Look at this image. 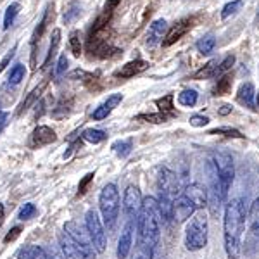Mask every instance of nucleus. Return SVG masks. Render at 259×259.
Masks as SVG:
<instances>
[{
	"label": "nucleus",
	"instance_id": "1",
	"mask_svg": "<svg viewBox=\"0 0 259 259\" xmlns=\"http://www.w3.org/2000/svg\"><path fill=\"white\" fill-rule=\"evenodd\" d=\"M245 227V207L242 199H232L225 206L223 237L228 259H239L242 254V235Z\"/></svg>",
	"mask_w": 259,
	"mask_h": 259
},
{
	"label": "nucleus",
	"instance_id": "2",
	"mask_svg": "<svg viewBox=\"0 0 259 259\" xmlns=\"http://www.w3.org/2000/svg\"><path fill=\"white\" fill-rule=\"evenodd\" d=\"M161 225L162 216L159 211V202L156 197H144L142 207L137 214V230L142 250L149 252L156 244L161 242Z\"/></svg>",
	"mask_w": 259,
	"mask_h": 259
},
{
	"label": "nucleus",
	"instance_id": "3",
	"mask_svg": "<svg viewBox=\"0 0 259 259\" xmlns=\"http://www.w3.org/2000/svg\"><path fill=\"white\" fill-rule=\"evenodd\" d=\"M207 207V189L200 183H190L173 202V221L185 223L195 212Z\"/></svg>",
	"mask_w": 259,
	"mask_h": 259
},
{
	"label": "nucleus",
	"instance_id": "4",
	"mask_svg": "<svg viewBox=\"0 0 259 259\" xmlns=\"http://www.w3.org/2000/svg\"><path fill=\"white\" fill-rule=\"evenodd\" d=\"M207 230H209V225H207V216L204 211H199L195 216H192V220L187 223L185 228V245L187 249L195 252V250H200L207 245Z\"/></svg>",
	"mask_w": 259,
	"mask_h": 259
},
{
	"label": "nucleus",
	"instance_id": "5",
	"mask_svg": "<svg viewBox=\"0 0 259 259\" xmlns=\"http://www.w3.org/2000/svg\"><path fill=\"white\" fill-rule=\"evenodd\" d=\"M99 207L102 221L107 228H112L116 225L119 214V190L116 183H107L99 195Z\"/></svg>",
	"mask_w": 259,
	"mask_h": 259
},
{
	"label": "nucleus",
	"instance_id": "6",
	"mask_svg": "<svg viewBox=\"0 0 259 259\" xmlns=\"http://www.w3.org/2000/svg\"><path fill=\"white\" fill-rule=\"evenodd\" d=\"M64 232L69 235V239L73 240V244L76 245L78 254H80L81 259H95V247L92 244V239L89 235V230L87 227L83 228L76 221H66L64 225Z\"/></svg>",
	"mask_w": 259,
	"mask_h": 259
},
{
	"label": "nucleus",
	"instance_id": "7",
	"mask_svg": "<svg viewBox=\"0 0 259 259\" xmlns=\"http://www.w3.org/2000/svg\"><path fill=\"white\" fill-rule=\"evenodd\" d=\"M212 161L216 164V169H218V178H220V189L223 192L225 199L228 197L230 187L233 183V178H235V168H233V159L228 152H214L212 154Z\"/></svg>",
	"mask_w": 259,
	"mask_h": 259
},
{
	"label": "nucleus",
	"instance_id": "8",
	"mask_svg": "<svg viewBox=\"0 0 259 259\" xmlns=\"http://www.w3.org/2000/svg\"><path fill=\"white\" fill-rule=\"evenodd\" d=\"M85 227L89 230V235L92 239V244L97 252H104L107 245V235L104 228V221L100 220L99 212L95 209H90L85 216Z\"/></svg>",
	"mask_w": 259,
	"mask_h": 259
},
{
	"label": "nucleus",
	"instance_id": "9",
	"mask_svg": "<svg viewBox=\"0 0 259 259\" xmlns=\"http://www.w3.org/2000/svg\"><path fill=\"white\" fill-rule=\"evenodd\" d=\"M242 250L247 254H254L259 250V197L250 204L249 209V232L245 235V242H242Z\"/></svg>",
	"mask_w": 259,
	"mask_h": 259
},
{
	"label": "nucleus",
	"instance_id": "10",
	"mask_svg": "<svg viewBox=\"0 0 259 259\" xmlns=\"http://www.w3.org/2000/svg\"><path fill=\"white\" fill-rule=\"evenodd\" d=\"M157 187H159V194L166 195L169 199H177L180 194V178L175 171L169 168H161L159 177H157Z\"/></svg>",
	"mask_w": 259,
	"mask_h": 259
},
{
	"label": "nucleus",
	"instance_id": "11",
	"mask_svg": "<svg viewBox=\"0 0 259 259\" xmlns=\"http://www.w3.org/2000/svg\"><path fill=\"white\" fill-rule=\"evenodd\" d=\"M142 202H144V197H142V192L137 185H128L126 190H124V197H123V211L126 214L128 221L137 218L139 214Z\"/></svg>",
	"mask_w": 259,
	"mask_h": 259
},
{
	"label": "nucleus",
	"instance_id": "12",
	"mask_svg": "<svg viewBox=\"0 0 259 259\" xmlns=\"http://www.w3.org/2000/svg\"><path fill=\"white\" fill-rule=\"evenodd\" d=\"M133 220H130L126 225H124L123 232L119 235L118 240V249H116V254H118V259H126L130 250H132L133 245Z\"/></svg>",
	"mask_w": 259,
	"mask_h": 259
},
{
	"label": "nucleus",
	"instance_id": "13",
	"mask_svg": "<svg viewBox=\"0 0 259 259\" xmlns=\"http://www.w3.org/2000/svg\"><path fill=\"white\" fill-rule=\"evenodd\" d=\"M121 102H123V95H121V94H112V95H109L106 102L100 104V106L97 107V109H95L94 112H92V118H94L95 121L106 119L107 116H109L111 112L114 111Z\"/></svg>",
	"mask_w": 259,
	"mask_h": 259
},
{
	"label": "nucleus",
	"instance_id": "14",
	"mask_svg": "<svg viewBox=\"0 0 259 259\" xmlns=\"http://www.w3.org/2000/svg\"><path fill=\"white\" fill-rule=\"evenodd\" d=\"M166 33H168V23H166L164 19L154 21L147 31V45L149 47H154V45L161 44V41L164 40Z\"/></svg>",
	"mask_w": 259,
	"mask_h": 259
},
{
	"label": "nucleus",
	"instance_id": "15",
	"mask_svg": "<svg viewBox=\"0 0 259 259\" xmlns=\"http://www.w3.org/2000/svg\"><path fill=\"white\" fill-rule=\"evenodd\" d=\"M147 68H149V62L147 61L137 59V61H130L124 66H121V68L116 71L114 74L118 78H132V76H135V74L142 73V71H145Z\"/></svg>",
	"mask_w": 259,
	"mask_h": 259
},
{
	"label": "nucleus",
	"instance_id": "16",
	"mask_svg": "<svg viewBox=\"0 0 259 259\" xmlns=\"http://www.w3.org/2000/svg\"><path fill=\"white\" fill-rule=\"evenodd\" d=\"M57 140V135L56 132H54L52 128L49 126H38L33 132V147H41V145H49L52 144V142Z\"/></svg>",
	"mask_w": 259,
	"mask_h": 259
},
{
	"label": "nucleus",
	"instance_id": "17",
	"mask_svg": "<svg viewBox=\"0 0 259 259\" xmlns=\"http://www.w3.org/2000/svg\"><path fill=\"white\" fill-rule=\"evenodd\" d=\"M16 257L18 259H56L44 247H40V245H24V247H21L18 250Z\"/></svg>",
	"mask_w": 259,
	"mask_h": 259
},
{
	"label": "nucleus",
	"instance_id": "18",
	"mask_svg": "<svg viewBox=\"0 0 259 259\" xmlns=\"http://www.w3.org/2000/svg\"><path fill=\"white\" fill-rule=\"evenodd\" d=\"M190 26H192V21H182V23H178L177 26L171 28V30L166 33L164 40H162V45H164V47H169V45H173L175 41H178L187 31L190 30Z\"/></svg>",
	"mask_w": 259,
	"mask_h": 259
},
{
	"label": "nucleus",
	"instance_id": "19",
	"mask_svg": "<svg viewBox=\"0 0 259 259\" xmlns=\"http://www.w3.org/2000/svg\"><path fill=\"white\" fill-rule=\"evenodd\" d=\"M254 97H256V90H254V85L250 81L244 83V85L240 87L239 90V95H237V99H239L240 104H244L245 107H249V109H256V106H254Z\"/></svg>",
	"mask_w": 259,
	"mask_h": 259
},
{
	"label": "nucleus",
	"instance_id": "20",
	"mask_svg": "<svg viewBox=\"0 0 259 259\" xmlns=\"http://www.w3.org/2000/svg\"><path fill=\"white\" fill-rule=\"evenodd\" d=\"M59 242H61V249H62V252H64L66 259H81L80 254H78L76 245L73 244V240L69 239V235L66 232H62L59 235Z\"/></svg>",
	"mask_w": 259,
	"mask_h": 259
},
{
	"label": "nucleus",
	"instance_id": "21",
	"mask_svg": "<svg viewBox=\"0 0 259 259\" xmlns=\"http://www.w3.org/2000/svg\"><path fill=\"white\" fill-rule=\"evenodd\" d=\"M157 202H159V211H161L162 221H171V220H173V202H175V200L166 197V195L159 194Z\"/></svg>",
	"mask_w": 259,
	"mask_h": 259
},
{
	"label": "nucleus",
	"instance_id": "22",
	"mask_svg": "<svg viewBox=\"0 0 259 259\" xmlns=\"http://www.w3.org/2000/svg\"><path fill=\"white\" fill-rule=\"evenodd\" d=\"M232 85H233V80L230 74H225V76H221L218 83H216L214 87V95L216 97H221V95H228L230 92H232Z\"/></svg>",
	"mask_w": 259,
	"mask_h": 259
},
{
	"label": "nucleus",
	"instance_id": "23",
	"mask_svg": "<svg viewBox=\"0 0 259 259\" xmlns=\"http://www.w3.org/2000/svg\"><path fill=\"white\" fill-rule=\"evenodd\" d=\"M61 44V30H54L52 31V40H50V47H49V52H47V57H45V62H44V68H47L50 64V61L54 59L57 52V47Z\"/></svg>",
	"mask_w": 259,
	"mask_h": 259
},
{
	"label": "nucleus",
	"instance_id": "24",
	"mask_svg": "<svg viewBox=\"0 0 259 259\" xmlns=\"http://www.w3.org/2000/svg\"><path fill=\"white\" fill-rule=\"evenodd\" d=\"M83 140L89 142V144H100L107 139V133L102 132V130H95V128H90V130H85L83 132Z\"/></svg>",
	"mask_w": 259,
	"mask_h": 259
},
{
	"label": "nucleus",
	"instance_id": "25",
	"mask_svg": "<svg viewBox=\"0 0 259 259\" xmlns=\"http://www.w3.org/2000/svg\"><path fill=\"white\" fill-rule=\"evenodd\" d=\"M197 99H199V94L195 90H183L182 94L178 95V102L180 106H185V107H194L197 104Z\"/></svg>",
	"mask_w": 259,
	"mask_h": 259
},
{
	"label": "nucleus",
	"instance_id": "26",
	"mask_svg": "<svg viewBox=\"0 0 259 259\" xmlns=\"http://www.w3.org/2000/svg\"><path fill=\"white\" fill-rule=\"evenodd\" d=\"M216 47V38L212 35H206L202 36L199 41H197V50L200 54H204V56H207V54H211L212 50Z\"/></svg>",
	"mask_w": 259,
	"mask_h": 259
},
{
	"label": "nucleus",
	"instance_id": "27",
	"mask_svg": "<svg viewBox=\"0 0 259 259\" xmlns=\"http://www.w3.org/2000/svg\"><path fill=\"white\" fill-rule=\"evenodd\" d=\"M18 14H19V4L18 2L11 4L6 11V16H4V30H9L12 23H14V19L18 18Z\"/></svg>",
	"mask_w": 259,
	"mask_h": 259
},
{
	"label": "nucleus",
	"instance_id": "28",
	"mask_svg": "<svg viewBox=\"0 0 259 259\" xmlns=\"http://www.w3.org/2000/svg\"><path fill=\"white\" fill-rule=\"evenodd\" d=\"M216 66H218V61L216 59H212L207 62L204 68H200L197 73L194 74V78L195 80H204V78H212L214 76V71H216Z\"/></svg>",
	"mask_w": 259,
	"mask_h": 259
},
{
	"label": "nucleus",
	"instance_id": "29",
	"mask_svg": "<svg viewBox=\"0 0 259 259\" xmlns=\"http://www.w3.org/2000/svg\"><path fill=\"white\" fill-rule=\"evenodd\" d=\"M133 149V142L132 140H118L112 144V150L118 154L119 157H126Z\"/></svg>",
	"mask_w": 259,
	"mask_h": 259
},
{
	"label": "nucleus",
	"instance_id": "30",
	"mask_svg": "<svg viewBox=\"0 0 259 259\" xmlns=\"http://www.w3.org/2000/svg\"><path fill=\"white\" fill-rule=\"evenodd\" d=\"M242 0H233V2H228L227 6L223 7V11H221V18L223 19H228L230 16H235L237 12L242 9Z\"/></svg>",
	"mask_w": 259,
	"mask_h": 259
},
{
	"label": "nucleus",
	"instance_id": "31",
	"mask_svg": "<svg viewBox=\"0 0 259 259\" xmlns=\"http://www.w3.org/2000/svg\"><path fill=\"white\" fill-rule=\"evenodd\" d=\"M24 66L23 64H16L14 68L11 69V73H9V83L11 85H19L21 81L24 80Z\"/></svg>",
	"mask_w": 259,
	"mask_h": 259
},
{
	"label": "nucleus",
	"instance_id": "32",
	"mask_svg": "<svg viewBox=\"0 0 259 259\" xmlns=\"http://www.w3.org/2000/svg\"><path fill=\"white\" fill-rule=\"evenodd\" d=\"M211 135H225V137H230V139H244V135H242L239 130L230 128V126L211 130Z\"/></svg>",
	"mask_w": 259,
	"mask_h": 259
},
{
	"label": "nucleus",
	"instance_id": "33",
	"mask_svg": "<svg viewBox=\"0 0 259 259\" xmlns=\"http://www.w3.org/2000/svg\"><path fill=\"white\" fill-rule=\"evenodd\" d=\"M233 64H235V57H233V56H227L223 61L220 62V66H216L214 76H212V78H218V76H221L223 73H227V71L232 69V66H233Z\"/></svg>",
	"mask_w": 259,
	"mask_h": 259
},
{
	"label": "nucleus",
	"instance_id": "34",
	"mask_svg": "<svg viewBox=\"0 0 259 259\" xmlns=\"http://www.w3.org/2000/svg\"><path fill=\"white\" fill-rule=\"evenodd\" d=\"M69 47L74 57H80L81 54V44H80V33L78 31H71L69 35Z\"/></svg>",
	"mask_w": 259,
	"mask_h": 259
},
{
	"label": "nucleus",
	"instance_id": "35",
	"mask_svg": "<svg viewBox=\"0 0 259 259\" xmlns=\"http://www.w3.org/2000/svg\"><path fill=\"white\" fill-rule=\"evenodd\" d=\"M35 214H36V206H35V204H31V202H28V204H24V206L19 209L18 218L23 220V221H26V220H31Z\"/></svg>",
	"mask_w": 259,
	"mask_h": 259
},
{
	"label": "nucleus",
	"instance_id": "36",
	"mask_svg": "<svg viewBox=\"0 0 259 259\" xmlns=\"http://www.w3.org/2000/svg\"><path fill=\"white\" fill-rule=\"evenodd\" d=\"M156 104H157V107H159L161 114H164V112H171L173 111V95L171 94L164 95L162 99H157Z\"/></svg>",
	"mask_w": 259,
	"mask_h": 259
},
{
	"label": "nucleus",
	"instance_id": "37",
	"mask_svg": "<svg viewBox=\"0 0 259 259\" xmlns=\"http://www.w3.org/2000/svg\"><path fill=\"white\" fill-rule=\"evenodd\" d=\"M41 90H44V87H38V89H35V90L31 92L30 95H28L26 100H24V102L21 104V107H19V114H21V112H23V111L30 109L31 104H35V102H36V99L40 97V92H41Z\"/></svg>",
	"mask_w": 259,
	"mask_h": 259
},
{
	"label": "nucleus",
	"instance_id": "38",
	"mask_svg": "<svg viewBox=\"0 0 259 259\" xmlns=\"http://www.w3.org/2000/svg\"><path fill=\"white\" fill-rule=\"evenodd\" d=\"M149 259H168V254H166V249L162 247V244H156L152 249L149 250Z\"/></svg>",
	"mask_w": 259,
	"mask_h": 259
},
{
	"label": "nucleus",
	"instance_id": "39",
	"mask_svg": "<svg viewBox=\"0 0 259 259\" xmlns=\"http://www.w3.org/2000/svg\"><path fill=\"white\" fill-rule=\"evenodd\" d=\"M94 177H95V173H87L85 177L80 180V185H78V195H83L87 190H89L90 183L94 182Z\"/></svg>",
	"mask_w": 259,
	"mask_h": 259
},
{
	"label": "nucleus",
	"instance_id": "40",
	"mask_svg": "<svg viewBox=\"0 0 259 259\" xmlns=\"http://www.w3.org/2000/svg\"><path fill=\"white\" fill-rule=\"evenodd\" d=\"M66 69H68V57L62 54V56H59V61H57V66H56V76L61 78L62 74L66 73Z\"/></svg>",
	"mask_w": 259,
	"mask_h": 259
},
{
	"label": "nucleus",
	"instance_id": "41",
	"mask_svg": "<svg viewBox=\"0 0 259 259\" xmlns=\"http://www.w3.org/2000/svg\"><path fill=\"white\" fill-rule=\"evenodd\" d=\"M190 124H192V126H195V128H204L206 124H209V118H207V116L195 114V116H192V118H190Z\"/></svg>",
	"mask_w": 259,
	"mask_h": 259
},
{
	"label": "nucleus",
	"instance_id": "42",
	"mask_svg": "<svg viewBox=\"0 0 259 259\" xmlns=\"http://www.w3.org/2000/svg\"><path fill=\"white\" fill-rule=\"evenodd\" d=\"M139 119H145V121H150V123H164L168 119L166 114H140Z\"/></svg>",
	"mask_w": 259,
	"mask_h": 259
},
{
	"label": "nucleus",
	"instance_id": "43",
	"mask_svg": "<svg viewBox=\"0 0 259 259\" xmlns=\"http://www.w3.org/2000/svg\"><path fill=\"white\" fill-rule=\"evenodd\" d=\"M21 232H23V230H21V227H14L9 233H7L6 237H4V242H6V244H9V242H14L21 235Z\"/></svg>",
	"mask_w": 259,
	"mask_h": 259
},
{
	"label": "nucleus",
	"instance_id": "44",
	"mask_svg": "<svg viewBox=\"0 0 259 259\" xmlns=\"http://www.w3.org/2000/svg\"><path fill=\"white\" fill-rule=\"evenodd\" d=\"M78 14H80V9H78L76 6H73V7H71V9H69L68 14H64V23H71V21H73L74 18H76Z\"/></svg>",
	"mask_w": 259,
	"mask_h": 259
},
{
	"label": "nucleus",
	"instance_id": "45",
	"mask_svg": "<svg viewBox=\"0 0 259 259\" xmlns=\"http://www.w3.org/2000/svg\"><path fill=\"white\" fill-rule=\"evenodd\" d=\"M230 112H232V106H230V104H223V106L218 109L220 116H227V114H230Z\"/></svg>",
	"mask_w": 259,
	"mask_h": 259
},
{
	"label": "nucleus",
	"instance_id": "46",
	"mask_svg": "<svg viewBox=\"0 0 259 259\" xmlns=\"http://www.w3.org/2000/svg\"><path fill=\"white\" fill-rule=\"evenodd\" d=\"M119 2H121V0H107L106 9H104V11H106V12H112V11H114V7L118 6Z\"/></svg>",
	"mask_w": 259,
	"mask_h": 259
},
{
	"label": "nucleus",
	"instance_id": "47",
	"mask_svg": "<svg viewBox=\"0 0 259 259\" xmlns=\"http://www.w3.org/2000/svg\"><path fill=\"white\" fill-rule=\"evenodd\" d=\"M12 56H14V54H7V56L6 57H4V61L2 62H0V73H2V71L4 69H6L7 68V64H9V62H11V59H12Z\"/></svg>",
	"mask_w": 259,
	"mask_h": 259
},
{
	"label": "nucleus",
	"instance_id": "48",
	"mask_svg": "<svg viewBox=\"0 0 259 259\" xmlns=\"http://www.w3.org/2000/svg\"><path fill=\"white\" fill-rule=\"evenodd\" d=\"M6 123H7V114L0 111V132H2L4 126H6Z\"/></svg>",
	"mask_w": 259,
	"mask_h": 259
},
{
	"label": "nucleus",
	"instance_id": "49",
	"mask_svg": "<svg viewBox=\"0 0 259 259\" xmlns=\"http://www.w3.org/2000/svg\"><path fill=\"white\" fill-rule=\"evenodd\" d=\"M4 218H6V209H4V204H0V227L4 223Z\"/></svg>",
	"mask_w": 259,
	"mask_h": 259
},
{
	"label": "nucleus",
	"instance_id": "50",
	"mask_svg": "<svg viewBox=\"0 0 259 259\" xmlns=\"http://www.w3.org/2000/svg\"><path fill=\"white\" fill-rule=\"evenodd\" d=\"M133 259H147V257H145L144 252H139V254H135V256H133Z\"/></svg>",
	"mask_w": 259,
	"mask_h": 259
},
{
	"label": "nucleus",
	"instance_id": "51",
	"mask_svg": "<svg viewBox=\"0 0 259 259\" xmlns=\"http://www.w3.org/2000/svg\"><path fill=\"white\" fill-rule=\"evenodd\" d=\"M256 102H257V107H259V94L256 95Z\"/></svg>",
	"mask_w": 259,
	"mask_h": 259
}]
</instances>
